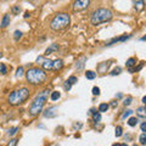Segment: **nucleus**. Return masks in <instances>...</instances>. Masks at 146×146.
<instances>
[{
    "label": "nucleus",
    "instance_id": "nucleus-1",
    "mask_svg": "<svg viewBox=\"0 0 146 146\" xmlns=\"http://www.w3.org/2000/svg\"><path fill=\"white\" fill-rule=\"evenodd\" d=\"M49 93H50V90L46 89V90H43L42 93H39L35 96V99L33 100V102L31 104V106L28 108V113H29L31 116L34 117V116L39 115V113L43 111L45 104H46V101H48Z\"/></svg>",
    "mask_w": 146,
    "mask_h": 146
},
{
    "label": "nucleus",
    "instance_id": "nucleus-2",
    "mask_svg": "<svg viewBox=\"0 0 146 146\" xmlns=\"http://www.w3.org/2000/svg\"><path fill=\"white\" fill-rule=\"evenodd\" d=\"M48 78V74L43 68L32 67L26 72V79L32 85H40L43 84Z\"/></svg>",
    "mask_w": 146,
    "mask_h": 146
},
{
    "label": "nucleus",
    "instance_id": "nucleus-3",
    "mask_svg": "<svg viewBox=\"0 0 146 146\" xmlns=\"http://www.w3.org/2000/svg\"><path fill=\"white\" fill-rule=\"evenodd\" d=\"M29 95H31L29 89L26 88V86H22V88L13 90L9 94L7 101L11 106H20V105H22L29 98Z\"/></svg>",
    "mask_w": 146,
    "mask_h": 146
},
{
    "label": "nucleus",
    "instance_id": "nucleus-4",
    "mask_svg": "<svg viewBox=\"0 0 146 146\" xmlns=\"http://www.w3.org/2000/svg\"><path fill=\"white\" fill-rule=\"evenodd\" d=\"M70 23H71V16L67 12H58L50 21V28L55 32H58L67 28Z\"/></svg>",
    "mask_w": 146,
    "mask_h": 146
},
{
    "label": "nucleus",
    "instance_id": "nucleus-5",
    "mask_svg": "<svg viewBox=\"0 0 146 146\" xmlns=\"http://www.w3.org/2000/svg\"><path fill=\"white\" fill-rule=\"evenodd\" d=\"M112 18H113V12L110 10V9L100 7L91 13L90 22H91V25L98 26V25H101V23H105V22L111 21Z\"/></svg>",
    "mask_w": 146,
    "mask_h": 146
},
{
    "label": "nucleus",
    "instance_id": "nucleus-6",
    "mask_svg": "<svg viewBox=\"0 0 146 146\" xmlns=\"http://www.w3.org/2000/svg\"><path fill=\"white\" fill-rule=\"evenodd\" d=\"M90 5V0H74L72 4V10L74 12L83 11L85 9H88Z\"/></svg>",
    "mask_w": 146,
    "mask_h": 146
},
{
    "label": "nucleus",
    "instance_id": "nucleus-7",
    "mask_svg": "<svg viewBox=\"0 0 146 146\" xmlns=\"http://www.w3.org/2000/svg\"><path fill=\"white\" fill-rule=\"evenodd\" d=\"M36 63L43 68L44 71H49V70H52V61L46 58L45 56H39L36 58Z\"/></svg>",
    "mask_w": 146,
    "mask_h": 146
},
{
    "label": "nucleus",
    "instance_id": "nucleus-8",
    "mask_svg": "<svg viewBox=\"0 0 146 146\" xmlns=\"http://www.w3.org/2000/svg\"><path fill=\"white\" fill-rule=\"evenodd\" d=\"M129 38H131V35L129 34V35H127V34H124V35H122V36H118V38H113L112 40H110L108 43H106V46H111V45H113V44H116V43H123V42H125V40H128Z\"/></svg>",
    "mask_w": 146,
    "mask_h": 146
},
{
    "label": "nucleus",
    "instance_id": "nucleus-9",
    "mask_svg": "<svg viewBox=\"0 0 146 146\" xmlns=\"http://www.w3.org/2000/svg\"><path fill=\"white\" fill-rule=\"evenodd\" d=\"M133 7L136 12H141L145 7V3L144 0H133Z\"/></svg>",
    "mask_w": 146,
    "mask_h": 146
},
{
    "label": "nucleus",
    "instance_id": "nucleus-10",
    "mask_svg": "<svg viewBox=\"0 0 146 146\" xmlns=\"http://www.w3.org/2000/svg\"><path fill=\"white\" fill-rule=\"evenodd\" d=\"M88 61V58H86V56H82L80 58H78V61L76 62V68L78 71H82L84 68V66H85V62Z\"/></svg>",
    "mask_w": 146,
    "mask_h": 146
},
{
    "label": "nucleus",
    "instance_id": "nucleus-11",
    "mask_svg": "<svg viewBox=\"0 0 146 146\" xmlns=\"http://www.w3.org/2000/svg\"><path fill=\"white\" fill-rule=\"evenodd\" d=\"M57 110V107L56 106H52V107H49V108H46L45 110V113H44V116L45 117H49V118H52V117H55L56 116V112H54V111H56Z\"/></svg>",
    "mask_w": 146,
    "mask_h": 146
},
{
    "label": "nucleus",
    "instance_id": "nucleus-12",
    "mask_svg": "<svg viewBox=\"0 0 146 146\" xmlns=\"http://www.w3.org/2000/svg\"><path fill=\"white\" fill-rule=\"evenodd\" d=\"M110 65H111V62H102V63H100V65L98 66V72L99 73H106L107 70H108V67Z\"/></svg>",
    "mask_w": 146,
    "mask_h": 146
},
{
    "label": "nucleus",
    "instance_id": "nucleus-13",
    "mask_svg": "<svg viewBox=\"0 0 146 146\" xmlns=\"http://www.w3.org/2000/svg\"><path fill=\"white\" fill-rule=\"evenodd\" d=\"M62 67H63V61L61 60V58H57V60L52 61V70H55V71H60Z\"/></svg>",
    "mask_w": 146,
    "mask_h": 146
},
{
    "label": "nucleus",
    "instance_id": "nucleus-14",
    "mask_svg": "<svg viewBox=\"0 0 146 146\" xmlns=\"http://www.w3.org/2000/svg\"><path fill=\"white\" fill-rule=\"evenodd\" d=\"M10 21H11L10 15H4L3 20H1V25H0V27H1V28H6V27H7L9 25H10Z\"/></svg>",
    "mask_w": 146,
    "mask_h": 146
},
{
    "label": "nucleus",
    "instance_id": "nucleus-15",
    "mask_svg": "<svg viewBox=\"0 0 146 146\" xmlns=\"http://www.w3.org/2000/svg\"><path fill=\"white\" fill-rule=\"evenodd\" d=\"M58 50V44H51L50 45V46L45 50V56H46V55H49V54H51V52H55V51H57Z\"/></svg>",
    "mask_w": 146,
    "mask_h": 146
},
{
    "label": "nucleus",
    "instance_id": "nucleus-16",
    "mask_svg": "<svg viewBox=\"0 0 146 146\" xmlns=\"http://www.w3.org/2000/svg\"><path fill=\"white\" fill-rule=\"evenodd\" d=\"M136 116L140 117V118H145L146 117V110L144 106H140L136 108Z\"/></svg>",
    "mask_w": 146,
    "mask_h": 146
},
{
    "label": "nucleus",
    "instance_id": "nucleus-17",
    "mask_svg": "<svg viewBox=\"0 0 146 146\" xmlns=\"http://www.w3.org/2000/svg\"><path fill=\"white\" fill-rule=\"evenodd\" d=\"M110 108V105L106 104V102H104V104H100L99 105V112L100 113H102V112H107V110Z\"/></svg>",
    "mask_w": 146,
    "mask_h": 146
},
{
    "label": "nucleus",
    "instance_id": "nucleus-18",
    "mask_svg": "<svg viewBox=\"0 0 146 146\" xmlns=\"http://www.w3.org/2000/svg\"><path fill=\"white\" fill-rule=\"evenodd\" d=\"M85 78L89 79V80H93V79L96 78V73H95L94 71H88L85 73Z\"/></svg>",
    "mask_w": 146,
    "mask_h": 146
},
{
    "label": "nucleus",
    "instance_id": "nucleus-19",
    "mask_svg": "<svg viewBox=\"0 0 146 146\" xmlns=\"http://www.w3.org/2000/svg\"><path fill=\"white\" fill-rule=\"evenodd\" d=\"M125 65H127V67H128V68H131L133 66H135V65H136V58H134V57L128 58L127 62H125Z\"/></svg>",
    "mask_w": 146,
    "mask_h": 146
},
{
    "label": "nucleus",
    "instance_id": "nucleus-20",
    "mask_svg": "<svg viewBox=\"0 0 146 146\" xmlns=\"http://www.w3.org/2000/svg\"><path fill=\"white\" fill-rule=\"evenodd\" d=\"M61 98V94L58 93V91H51V94H50V99L52 100V101H56Z\"/></svg>",
    "mask_w": 146,
    "mask_h": 146
},
{
    "label": "nucleus",
    "instance_id": "nucleus-21",
    "mask_svg": "<svg viewBox=\"0 0 146 146\" xmlns=\"http://www.w3.org/2000/svg\"><path fill=\"white\" fill-rule=\"evenodd\" d=\"M93 121L95 122V123H98V122H100V121H101V113H100V112H94L93 113Z\"/></svg>",
    "mask_w": 146,
    "mask_h": 146
},
{
    "label": "nucleus",
    "instance_id": "nucleus-22",
    "mask_svg": "<svg viewBox=\"0 0 146 146\" xmlns=\"http://www.w3.org/2000/svg\"><path fill=\"white\" fill-rule=\"evenodd\" d=\"M128 124H129L130 127H135L136 124H138V118L136 117H130L129 119H128Z\"/></svg>",
    "mask_w": 146,
    "mask_h": 146
},
{
    "label": "nucleus",
    "instance_id": "nucleus-23",
    "mask_svg": "<svg viewBox=\"0 0 146 146\" xmlns=\"http://www.w3.org/2000/svg\"><path fill=\"white\" fill-rule=\"evenodd\" d=\"M25 74V70H23V67H18L17 68V71H16V78H21L22 76Z\"/></svg>",
    "mask_w": 146,
    "mask_h": 146
},
{
    "label": "nucleus",
    "instance_id": "nucleus-24",
    "mask_svg": "<svg viewBox=\"0 0 146 146\" xmlns=\"http://www.w3.org/2000/svg\"><path fill=\"white\" fill-rule=\"evenodd\" d=\"M115 134H116L117 138H119V136H122V135H123V129H122V127H121V125H117V127H116V129H115Z\"/></svg>",
    "mask_w": 146,
    "mask_h": 146
},
{
    "label": "nucleus",
    "instance_id": "nucleus-25",
    "mask_svg": "<svg viewBox=\"0 0 146 146\" xmlns=\"http://www.w3.org/2000/svg\"><path fill=\"white\" fill-rule=\"evenodd\" d=\"M6 73H7V67L5 66V63L0 62V74L4 76V74H6Z\"/></svg>",
    "mask_w": 146,
    "mask_h": 146
},
{
    "label": "nucleus",
    "instance_id": "nucleus-26",
    "mask_svg": "<svg viewBox=\"0 0 146 146\" xmlns=\"http://www.w3.org/2000/svg\"><path fill=\"white\" fill-rule=\"evenodd\" d=\"M18 129H20V128L18 127H13V128H10V129H9V131H7V135H10V136H13L15 135L17 131H18Z\"/></svg>",
    "mask_w": 146,
    "mask_h": 146
},
{
    "label": "nucleus",
    "instance_id": "nucleus-27",
    "mask_svg": "<svg viewBox=\"0 0 146 146\" xmlns=\"http://www.w3.org/2000/svg\"><path fill=\"white\" fill-rule=\"evenodd\" d=\"M21 38H22V32L21 31H15V33H13V39L17 42V40H20Z\"/></svg>",
    "mask_w": 146,
    "mask_h": 146
},
{
    "label": "nucleus",
    "instance_id": "nucleus-28",
    "mask_svg": "<svg viewBox=\"0 0 146 146\" xmlns=\"http://www.w3.org/2000/svg\"><path fill=\"white\" fill-rule=\"evenodd\" d=\"M121 72H122V68L121 67H117L111 73H110V74H111V76H118V74H121Z\"/></svg>",
    "mask_w": 146,
    "mask_h": 146
},
{
    "label": "nucleus",
    "instance_id": "nucleus-29",
    "mask_svg": "<svg viewBox=\"0 0 146 146\" xmlns=\"http://www.w3.org/2000/svg\"><path fill=\"white\" fill-rule=\"evenodd\" d=\"M131 101H133V98H131V96H128L127 99H124V101H123V105H124V106H129V105L131 104Z\"/></svg>",
    "mask_w": 146,
    "mask_h": 146
},
{
    "label": "nucleus",
    "instance_id": "nucleus-30",
    "mask_svg": "<svg viewBox=\"0 0 146 146\" xmlns=\"http://www.w3.org/2000/svg\"><path fill=\"white\" fill-rule=\"evenodd\" d=\"M91 93H93V95H95V96H99L100 95V88L99 86H94L93 90H91Z\"/></svg>",
    "mask_w": 146,
    "mask_h": 146
},
{
    "label": "nucleus",
    "instance_id": "nucleus-31",
    "mask_svg": "<svg viewBox=\"0 0 146 146\" xmlns=\"http://www.w3.org/2000/svg\"><path fill=\"white\" fill-rule=\"evenodd\" d=\"M131 113H133V111H131V110H127V111H124V113L122 115V118H123V119H125V118L129 117Z\"/></svg>",
    "mask_w": 146,
    "mask_h": 146
},
{
    "label": "nucleus",
    "instance_id": "nucleus-32",
    "mask_svg": "<svg viewBox=\"0 0 146 146\" xmlns=\"http://www.w3.org/2000/svg\"><path fill=\"white\" fill-rule=\"evenodd\" d=\"M20 12H21V7L20 6H13L12 7V13L13 15H18Z\"/></svg>",
    "mask_w": 146,
    "mask_h": 146
},
{
    "label": "nucleus",
    "instance_id": "nucleus-33",
    "mask_svg": "<svg viewBox=\"0 0 146 146\" xmlns=\"http://www.w3.org/2000/svg\"><path fill=\"white\" fill-rule=\"evenodd\" d=\"M140 144L141 145H145L146 144V134L145 133H143L140 135Z\"/></svg>",
    "mask_w": 146,
    "mask_h": 146
},
{
    "label": "nucleus",
    "instance_id": "nucleus-34",
    "mask_svg": "<svg viewBox=\"0 0 146 146\" xmlns=\"http://www.w3.org/2000/svg\"><path fill=\"white\" fill-rule=\"evenodd\" d=\"M63 88H65V90H71V88H72V84L70 83V82H68V80H66L65 82V84H63Z\"/></svg>",
    "mask_w": 146,
    "mask_h": 146
},
{
    "label": "nucleus",
    "instance_id": "nucleus-35",
    "mask_svg": "<svg viewBox=\"0 0 146 146\" xmlns=\"http://www.w3.org/2000/svg\"><path fill=\"white\" fill-rule=\"evenodd\" d=\"M68 82H70L71 84H74V83H77L78 82V79H77V77H74V76H72V77H70V78L67 79Z\"/></svg>",
    "mask_w": 146,
    "mask_h": 146
},
{
    "label": "nucleus",
    "instance_id": "nucleus-36",
    "mask_svg": "<svg viewBox=\"0 0 146 146\" xmlns=\"http://www.w3.org/2000/svg\"><path fill=\"white\" fill-rule=\"evenodd\" d=\"M17 139H12V140H10V143L7 144V146H16L17 145Z\"/></svg>",
    "mask_w": 146,
    "mask_h": 146
},
{
    "label": "nucleus",
    "instance_id": "nucleus-37",
    "mask_svg": "<svg viewBox=\"0 0 146 146\" xmlns=\"http://www.w3.org/2000/svg\"><path fill=\"white\" fill-rule=\"evenodd\" d=\"M145 128H146V123L143 122L141 123V131H143V133H145Z\"/></svg>",
    "mask_w": 146,
    "mask_h": 146
},
{
    "label": "nucleus",
    "instance_id": "nucleus-38",
    "mask_svg": "<svg viewBox=\"0 0 146 146\" xmlns=\"http://www.w3.org/2000/svg\"><path fill=\"white\" fill-rule=\"evenodd\" d=\"M111 106H112V107H116V106H117V101H112Z\"/></svg>",
    "mask_w": 146,
    "mask_h": 146
},
{
    "label": "nucleus",
    "instance_id": "nucleus-39",
    "mask_svg": "<svg viewBox=\"0 0 146 146\" xmlns=\"http://www.w3.org/2000/svg\"><path fill=\"white\" fill-rule=\"evenodd\" d=\"M145 102H146V96L143 98V104H145Z\"/></svg>",
    "mask_w": 146,
    "mask_h": 146
},
{
    "label": "nucleus",
    "instance_id": "nucleus-40",
    "mask_svg": "<svg viewBox=\"0 0 146 146\" xmlns=\"http://www.w3.org/2000/svg\"><path fill=\"white\" fill-rule=\"evenodd\" d=\"M119 146H128V145H127V144H121Z\"/></svg>",
    "mask_w": 146,
    "mask_h": 146
},
{
    "label": "nucleus",
    "instance_id": "nucleus-41",
    "mask_svg": "<svg viewBox=\"0 0 146 146\" xmlns=\"http://www.w3.org/2000/svg\"><path fill=\"white\" fill-rule=\"evenodd\" d=\"M112 146H119V144H113Z\"/></svg>",
    "mask_w": 146,
    "mask_h": 146
},
{
    "label": "nucleus",
    "instance_id": "nucleus-42",
    "mask_svg": "<svg viewBox=\"0 0 146 146\" xmlns=\"http://www.w3.org/2000/svg\"><path fill=\"white\" fill-rule=\"evenodd\" d=\"M0 57H3V52L1 51H0Z\"/></svg>",
    "mask_w": 146,
    "mask_h": 146
},
{
    "label": "nucleus",
    "instance_id": "nucleus-43",
    "mask_svg": "<svg viewBox=\"0 0 146 146\" xmlns=\"http://www.w3.org/2000/svg\"><path fill=\"white\" fill-rule=\"evenodd\" d=\"M133 146H139V145H136V144H134V145H133Z\"/></svg>",
    "mask_w": 146,
    "mask_h": 146
}]
</instances>
